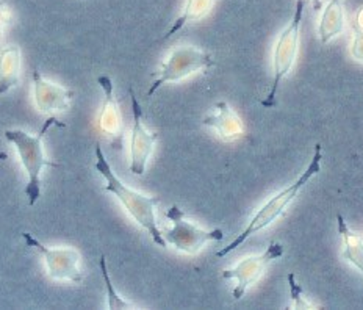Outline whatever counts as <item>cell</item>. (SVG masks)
<instances>
[{
  "mask_svg": "<svg viewBox=\"0 0 363 310\" xmlns=\"http://www.w3.org/2000/svg\"><path fill=\"white\" fill-rule=\"evenodd\" d=\"M94 168L105 179V182H107L104 190L111 193L121 204H123L127 214L135 219L136 224H140L141 228L149 233V237L152 238L155 245L160 248H166L168 243H166L163 232L158 228L155 219V209L158 204H160V199L155 198V196L143 194L133 190V188L127 187L123 180L116 176L115 171L111 170V166L107 160V157H105V153L99 143L96 145Z\"/></svg>",
  "mask_w": 363,
  "mask_h": 310,
  "instance_id": "cell-1",
  "label": "cell"
},
{
  "mask_svg": "<svg viewBox=\"0 0 363 310\" xmlns=\"http://www.w3.org/2000/svg\"><path fill=\"white\" fill-rule=\"evenodd\" d=\"M321 160H323V148L320 143H318V145H315L312 160H310L306 171H302L301 176L294 180L293 184H290L289 187L284 188L282 192H279L277 194L272 196V198L267 204H264V206H262L259 209V211H257V214L251 218V221L247 223L246 229L241 232L240 236L233 238L230 245H227L223 249H219V251L216 253V257H225L227 254L235 251V249L243 245L249 237H252L254 233L260 232L263 229H267L268 226L274 223L276 219L286 210V207H289L290 204L296 199L299 192L310 182V179H313L316 174H320Z\"/></svg>",
  "mask_w": 363,
  "mask_h": 310,
  "instance_id": "cell-2",
  "label": "cell"
},
{
  "mask_svg": "<svg viewBox=\"0 0 363 310\" xmlns=\"http://www.w3.org/2000/svg\"><path fill=\"white\" fill-rule=\"evenodd\" d=\"M52 126L66 127L65 123H60L54 115H50L45 119L41 131L36 135L21 131V128H10V131H5L6 141H10L11 145L16 148L21 163L24 166L27 174L28 182L24 193L27 196L30 207H33L41 198V172L44 166H50V168H60V166H62L60 163L49 160L44 154V138Z\"/></svg>",
  "mask_w": 363,
  "mask_h": 310,
  "instance_id": "cell-3",
  "label": "cell"
},
{
  "mask_svg": "<svg viewBox=\"0 0 363 310\" xmlns=\"http://www.w3.org/2000/svg\"><path fill=\"white\" fill-rule=\"evenodd\" d=\"M307 0H296V9H294L293 19L286 26L274 48V55H272V82L268 96L260 102L264 109L277 107V89L281 82L289 75L291 67L296 62L298 49H299V33H301V22L304 16V6Z\"/></svg>",
  "mask_w": 363,
  "mask_h": 310,
  "instance_id": "cell-4",
  "label": "cell"
},
{
  "mask_svg": "<svg viewBox=\"0 0 363 310\" xmlns=\"http://www.w3.org/2000/svg\"><path fill=\"white\" fill-rule=\"evenodd\" d=\"M213 66V57L208 52L194 46H179L171 52L169 57L160 66V70L154 74L155 80L147 89V96L152 97L164 83L179 82L188 75L210 70Z\"/></svg>",
  "mask_w": 363,
  "mask_h": 310,
  "instance_id": "cell-5",
  "label": "cell"
},
{
  "mask_svg": "<svg viewBox=\"0 0 363 310\" xmlns=\"http://www.w3.org/2000/svg\"><path fill=\"white\" fill-rule=\"evenodd\" d=\"M164 216L168 221H171L172 228L163 232V237L166 243L174 246L180 253L196 254L208 241H219L224 238V232L221 229L206 231L196 226L191 219L186 218L184 210L177 204H172Z\"/></svg>",
  "mask_w": 363,
  "mask_h": 310,
  "instance_id": "cell-6",
  "label": "cell"
},
{
  "mask_svg": "<svg viewBox=\"0 0 363 310\" xmlns=\"http://www.w3.org/2000/svg\"><path fill=\"white\" fill-rule=\"evenodd\" d=\"M22 238H24L28 248L36 249L43 255L45 267H48V273L52 279H55V281H71L75 284H80L83 281L79 267L80 253L77 249L69 246L49 248L28 232H22Z\"/></svg>",
  "mask_w": 363,
  "mask_h": 310,
  "instance_id": "cell-7",
  "label": "cell"
},
{
  "mask_svg": "<svg viewBox=\"0 0 363 310\" xmlns=\"http://www.w3.org/2000/svg\"><path fill=\"white\" fill-rule=\"evenodd\" d=\"M284 254V246L277 241H271L268 248L263 253L246 257V259L237 263L230 270H225L223 273L224 279H235V289H233V299H241L245 297L249 287L255 284L262 275L267 271L269 263L281 259Z\"/></svg>",
  "mask_w": 363,
  "mask_h": 310,
  "instance_id": "cell-8",
  "label": "cell"
},
{
  "mask_svg": "<svg viewBox=\"0 0 363 310\" xmlns=\"http://www.w3.org/2000/svg\"><path fill=\"white\" fill-rule=\"evenodd\" d=\"M128 93H130L133 115V126L130 135V165H128V171L135 174V176H143V174L146 172L149 158L154 153L158 133L147 131L145 124H143V110L132 87L128 88Z\"/></svg>",
  "mask_w": 363,
  "mask_h": 310,
  "instance_id": "cell-9",
  "label": "cell"
},
{
  "mask_svg": "<svg viewBox=\"0 0 363 310\" xmlns=\"http://www.w3.org/2000/svg\"><path fill=\"white\" fill-rule=\"evenodd\" d=\"M33 94L36 109L45 115H55L58 111L69 109L75 93L62 85L43 77V74L33 71Z\"/></svg>",
  "mask_w": 363,
  "mask_h": 310,
  "instance_id": "cell-10",
  "label": "cell"
},
{
  "mask_svg": "<svg viewBox=\"0 0 363 310\" xmlns=\"http://www.w3.org/2000/svg\"><path fill=\"white\" fill-rule=\"evenodd\" d=\"M97 83L104 93L102 110L99 115L101 132L110 140L116 141L123 137V116L119 111V104L115 96V83L108 75H99Z\"/></svg>",
  "mask_w": 363,
  "mask_h": 310,
  "instance_id": "cell-11",
  "label": "cell"
},
{
  "mask_svg": "<svg viewBox=\"0 0 363 310\" xmlns=\"http://www.w3.org/2000/svg\"><path fill=\"white\" fill-rule=\"evenodd\" d=\"M213 113L203 118L202 124L211 127L224 141H233L243 135V123L227 102H218Z\"/></svg>",
  "mask_w": 363,
  "mask_h": 310,
  "instance_id": "cell-12",
  "label": "cell"
},
{
  "mask_svg": "<svg viewBox=\"0 0 363 310\" xmlns=\"http://www.w3.org/2000/svg\"><path fill=\"white\" fill-rule=\"evenodd\" d=\"M21 77V49L16 44L0 50V96L18 87Z\"/></svg>",
  "mask_w": 363,
  "mask_h": 310,
  "instance_id": "cell-13",
  "label": "cell"
},
{
  "mask_svg": "<svg viewBox=\"0 0 363 310\" xmlns=\"http://www.w3.org/2000/svg\"><path fill=\"white\" fill-rule=\"evenodd\" d=\"M345 30V10L342 0H329V4L324 6L321 14L320 26H318V35L323 44H328L335 36L342 35Z\"/></svg>",
  "mask_w": 363,
  "mask_h": 310,
  "instance_id": "cell-14",
  "label": "cell"
},
{
  "mask_svg": "<svg viewBox=\"0 0 363 310\" xmlns=\"http://www.w3.org/2000/svg\"><path fill=\"white\" fill-rule=\"evenodd\" d=\"M337 231L343 238L342 255L363 275V237L350 229L343 215H337Z\"/></svg>",
  "mask_w": 363,
  "mask_h": 310,
  "instance_id": "cell-15",
  "label": "cell"
},
{
  "mask_svg": "<svg viewBox=\"0 0 363 310\" xmlns=\"http://www.w3.org/2000/svg\"><path fill=\"white\" fill-rule=\"evenodd\" d=\"M215 0H186L184 11H182L180 16L174 21V24L168 30V33L163 36V40H169V38L176 35L179 30L184 28L188 22H196L206 18Z\"/></svg>",
  "mask_w": 363,
  "mask_h": 310,
  "instance_id": "cell-16",
  "label": "cell"
},
{
  "mask_svg": "<svg viewBox=\"0 0 363 310\" xmlns=\"http://www.w3.org/2000/svg\"><path fill=\"white\" fill-rule=\"evenodd\" d=\"M99 267H101V273L105 281V285H107V292H108V309H133V306L128 302L127 299H124L121 294L116 292L115 285L111 284V279L108 276V270H107V260H105V255L102 254L99 259Z\"/></svg>",
  "mask_w": 363,
  "mask_h": 310,
  "instance_id": "cell-17",
  "label": "cell"
},
{
  "mask_svg": "<svg viewBox=\"0 0 363 310\" xmlns=\"http://www.w3.org/2000/svg\"><path fill=\"white\" fill-rule=\"evenodd\" d=\"M286 281H289V285H290V297L293 301V309H313V306L306 299L302 287L296 282V276L290 273L286 276Z\"/></svg>",
  "mask_w": 363,
  "mask_h": 310,
  "instance_id": "cell-18",
  "label": "cell"
},
{
  "mask_svg": "<svg viewBox=\"0 0 363 310\" xmlns=\"http://www.w3.org/2000/svg\"><path fill=\"white\" fill-rule=\"evenodd\" d=\"M352 44H351V55L357 60V62L363 63V28L352 24Z\"/></svg>",
  "mask_w": 363,
  "mask_h": 310,
  "instance_id": "cell-19",
  "label": "cell"
},
{
  "mask_svg": "<svg viewBox=\"0 0 363 310\" xmlns=\"http://www.w3.org/2000/svg\"><path fill=\"white\" fill-rule=\"evenodd\" d=\"M11 16L13 13L10 10V6L4 2H0V35H2L5 32V28L9 27V24L11 22Z\"/></svg>",
  "mask_w": 363,
  "mask_h": 310,
  "instance_id": "cell-20",
  "label": "cell"
},
{
  "mask_svg": "<svg viewBox=\"0 0 363 310\" xmlns=\"http://www.w3.org/2000/svg\"><path fill=\"white\" fill-rule=\"evenodd\" d=\"M355 26H359L363 28V6L357 11V14H355V21H354Z\"/></svg>",
  "mask_w": 363,
  "mask_h": 310,
  "instance_id": "cell-21",
  "label": "cell"
},
{
  "mask_svg": "<svg viewBox=\"0 0 363 310\" xmlns=\"http://www.w3.org/2000/svg\"><path fill=\"white\" fill-rule=\"evenodd\" d=\"M310 2H312L315 10H320L321 9V0H310Z\"/></svg>",
  "mask_w": 363,
  "mask_h": 310,
  "instance_id": "cell-22",
  "label": "cell"
},
{
  "mask_svg": "<svg viewBox=\"0 0 363 310\" xmlns=\"http://www.w3.org/2000/svg\"><path fill=\"white\" fill-rule=\"evenodd\" d=\"M6 158H9V154H6V153H0V162H5Z\"/></svg>",
  "mask_w": 363,
  "mask_h": 310,
  "instance_id": "cell-23",
  "label": "cell"
}]
</instances>
